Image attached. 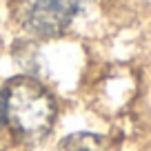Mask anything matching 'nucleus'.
I'll list each match as a JSON object with an SVG mask.
<instances>
[{
    "label": "nucleus",
    "mask_w": 151,
    "mask_h": 151,
    "mask_svg": "<svg viewBox=\"0 0 151 151\" xmlns=\"http://www.w3.org/2000/svg\"><path fill=\"white\" fill-rule=\"evenodd\" d=\"M65 151H107V142L96 133H73L62 140Z\"/></svg>",
    "instance_id": "nucleus-3"
},
{
    "label": "nucleus",
    "mask_w": 151,
    "mask_h": 151,
    "mask_svg": "<svg viewBox=\"0 0 151 151\" xmlns=\"http://www.w3.org/2000/svg\"><path fill=\"white\" fill-rule=\"evenodd\" d=\"M80 0H22L20 24L36 38H56L71 24Z\"/></svg>",
    "instance_id": "nucleus-2"
},
{
    "label": "nucleus",
    "mask_w": 151,
    "mask_h": 151,
    "mask_svg": "<svg viewBox=\"0 0 151 151\" xmlns=\"http://www.w3.org/2000/svg\"><path fill=\"white\" fill-rule=\"evenodd\" d=\"M2 111L5 122L27 140H40L53 127L56 102L51 93L33 78L20 76L9 80L2 91Z\"/></svg>",
    "instance_id": "nucleus-1"
},
{
    "label": "nucleus",
    "mask_w": 151,
    "mask_h": 151,
    "mask_svg": "<svg viewBox=\"0 0 151 151\" xmlns=\"http://www.w3.org/2000/svg\"><path fill=\"white\" fill-rule=\"evenodd\" d=\"M5 122V111H2V91H0V127Z\"/></svg>",
    "instance_id": "nucleus-4"
}]
</instances>
